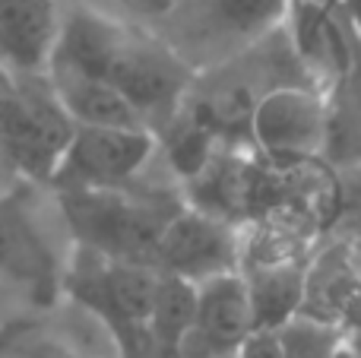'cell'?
I'll list each match as a JSON object with an SVG mask.
<instances>
[{"instance_id":"5b68a950","label":"cell","mask_w":361,"mask_h":358,"mask_svg":"<svg viewBox=\"0 0 361 358\" xmlns=\"http://www.w3.org/2000/svg\"><path fill=\"white\" fill-rule=\"evenodd\" d=\"M247 143L276 168L320 162L330 143V92L307 82L267 92L250 114Z\"/></svg>"},{"instance_id":"5bb4252c","label":"cell","mask_w":361,"mask_h":358,"mask_svg":"<svg viewBox=\"0 0 361 358\" xmlns=\"http://www.w3.org/2000/svg\"><path fill=\"white\" fill-rule=\"evenodd\" d=\"M48 82L73 124L86 127H149L130 99L99 76L70 67H51ZM152 130V127H149Z\"/></svg>"},{"instance_id":"603a6c76","label":"cell","mask_w":361,"mask_h":358,"mask_svg":"<svg viewBox=\"0 0 361 358\" xmlns=\"http://www.w3.org/2000/svg\"><path fill=\"white\" fill-rule=\"evenodd\" d=\"M63 4H89V0H63Z\"/></svg>"},{"instance_id":"ffe728a7","label":"cell","mask_w":361,"mask_h":358,"mask_svg":"<svg viewBox=\"0 0 361 358\" xmlns=\"http://www.w3.org/2000/svg\"><path fill=\"white\" fill-rule=\"evenodd\" d=\"M349 247H352V260H355L358 273H361V228L355 235H349Z\"/></svg>"},{"instance_id":"4fadbf2b","label":"cell","mask_w":361,"mask_h":358,"mask_svg":"<svg viewBox=\"0 0 361 358\" xmlns=\"http://www.w3.org/2000/svg\"><path fill=\"white\" fill-rule=\"evenodd\" d=\"M307 257H247L241 276L247 285L254 330H279L301 311Z\"/></svg>"},{"instance_id":"3957f363","label":"cell","mask_w":361,"mask_h":358,"mask_svg":"<svg viewBox=\"0 0 361 358\" xmlns=\"http://www.w3.org/2000/svg\"><path fill=\"white\" fill-rule=\"evenodd\" d=\"M73 241L44 184L16 187L0 200V295L48 308L63 295Z\"/></svg>"},{"instance_id":"52a82bcc","label":"cell","mask_w":361,"mask_h":358,"mask_svg":"<svg viewBox=\"0 0 361 358\" xmlns=\"http://www.w3.org/2000/svg\"><path fill=\"white\" fill-rule=\"evenodd\" d=\"M73 127L48 76H19L16 92L0 114V143L25 181L48 187Z\"/></svg>"},{"instance_id":"9c48e42d","label":"cell","mask_w":361,"mask_h":358,"mask_svg":"<svg viewBox=\"0 0 361 358\" xmlns=\"http://www.w3.org/2000/svg\"><path fill=\"white\" fill-rule=\"evenodd\" d=\"M6 358H124V349L92 308L63 292L13 336Z\"/></svg>"},{"instance_id":"e0dca14e","label":"cell","mask_w":361,"mask_h":358,"mask_svg":"<svg viewBox=\"0 0 361 358\" xmlns=\"http://www.w3.org/2000/svg\"><path fill=\"white\" fill-rule=\"evenodd\" d=\"M25 184V178L19 175V168H16V162H13V156L6 152V146L0 143V200H4L6 194H13L16 187H23ZM32 184V181H29Z\"/></svg>"},{"instance_id":"8fae6325","label":"cell","mask_w":361,"mask_h":358,"mask_svg":"<svg viewBox=\"0 0 361 358\" xmlns=\"http://www.w3.org/2000/svg\"><path fill=\"white\" fill-rule=\"evenodd\" d=\"M298 314L336 327L343 336L361 327V273L345 235H326L311 251Z\"/></svg>"},{"instance_id":"ac0fdd59","label":"cell","mask_w":361,"mask_h":358,"mask_svg":"<svg viewBox=\"0 0 361 358\" xmlns=\"http://www.w3.org/2000/svg\"><path fill=\"white\" fill-rule=\"evenodd\" d=\"M16 86H19V76H13L10 70L0 67V114H4V108L10 105V99H13V92H16Z\"/></svg>"},{"instance_id":"cb8c5ba5","label":"cell","mask_w":361,"mask_h":358,"mask_svg":"<svg viewBox=\"0 0 361 358\" xmlns=\"http://www.w3.org/2000/svg\"><path fill=\"white\" fill-rule=\"evenodd\" d=\"M228 358H241V355H228Z\"/></svg>"},{"instance_id":"7a4b0ae2","label":"cell","mask_w":361,"mask_h":358,"mask_svg":"<svg viewBox=\"0 0 361 358\" xmlns=\"http://www.w3.org/2000/svg\"><path fill=\"white\" fill-rule=\"evenodd\" d=\"M54 200L73 247L105 260L152 266L165 226L184 206V190L159 152L152 171L130 187L54 190Z\"/></svg>"},{"instance_id":"2e32d148","label":"cell","mask_w":361,"mask_h":358,"mask_svg":"<svg viewBox=\"0 0 361 358\" xmlns=\"http://www.w3.org/2000/svg\"><path fill=\"white\" fill-rule=\"evenodd\" d=\"M241 358H282V349H279V336L276 330H254V333L244 340Z\"/></svg>"},{"instance_id":"44dd1931","label":"cell","mask_w":361,"mask_h":358,"mask_svg":"<svg viewBox=\"0 0 361 358\" xmlns=\"http://www.w3.org/2000/svg\"><path fill=\"white\" fill-rule=\"evenodd\" d=\"M336 358H361V352L355 346H349V342L343 340V346H339V352H336Z\"/></svg>"},{"instance_id":"277c9868","label":"cell","mask_w":361,"mask_h":358,"mask_svg":"<svg viewBox=\"0 0 361 358\" xmlns=\"http://www.w3.org/2000/svg\"><path fill=\"white\" fill-rule=\"evenodd\" d=\"M288 10L292 0H171L146 29L200 73L276 32Z\"/></svg>"},{"instance_id":"ba28073f","label":"cell","mask_w":361,"mask_h":358,"mask_svg":"<svg viewBox=\"0 0 361 358\" xmlns=\"http://www.w3.org/2000/svg\"><path fill=\"white\" fill-rule=\"evenodd\" d=\"M241 257L244 228L184 200L159 238L152 270L197 285L203 279L241 270Z\"/></svg>"},{"instance_id":"9a60e30c","label":"cell","mask_w":361,"mask_h":358,"mask_svg":"<svg viewBox=\"0 0 361 358\" xmlns=\"http://www.w3.org/2000/svg\"><path fill=\"white\" fill-rule=\"evenodd\" d=\"M282 358H336L345 336L336 327H326L305 314H295L288 323L276 330Z\"/></svg>"},{"instance_id":"6da1fadb","label":"cell","mask_w":361,"mask_h":358,"mask_svg":"<svg viewBox=\"0 0 361 358\" xmlns=\"http://www.w3.org/2000/svg\"><path fill=\"white\" fill-rule=\"evenodd\" d=\"M51 67H70L111 82L156 133L178 114L193 80V70L146 25L114 19L86 4L63 6L61 42Z\"/></svg>"},{"instance_id":"8992f818","label":"cell","mask_w":361,"mask_h":358,"mask_svg":"<svg viewBox=\"0 0 361 358\" xmlns=\"http://www.w3.org/2000/svg\"><path fill=\"white\" fill-rule=\"evenodd\" d=\"M159 162V133L149 127H86L76 124L51 190L130 187Z\"/></svg>"},{"instance_id":"d6986e66","label":"cell","mask_w":361,"mask_h":358,"mask_svg":"<svg viewBox=\"0 0 361 358\" xmlns=\"http://www.w3.org/2000/svg\"><path fill=\"white\" fill-rule=\"evenodd\" d=\"M339 10L355 29H361V0H339Z\"/></svg>"},{"instance_id":"7402d4cb","label":"cell","mask_w":361,"mask_h":358,"mask_svg":"<svg viewBox=\"0 0 361 358\" xmlns=\"http://www.w3.org/2000/svg\"><path fill=\"white\" fill-rule=\"evenodd\" d=\"M345 342H349V346H355L358 352H361V327H358V330H352V333L345 336Z\"/></svg>"},{"instance_id":"30bf717a","label":"cell","mask_w":361,"mask_h":358,"mask_svg":"<svg viewBox=\"0 0 361 358\" xmlns=\"http://www.w3.org/2000/svg\"><path fill=\"white\" fill-rule=\"evenodd\" d=\"M254 333V314L241 270L197 283L190 330L178 346V358H228L238 355Z\"/></svg>"},{"instance_id":"7c38bea8","label":"cell","mask_w":361,"mask_h":358,"mask_svg":"<svg viewBox=\"0 0 361 358\" xmlns=\"http://www.w3.org/2000/svg\"><path fill=\"white\" fill-rule=\"evenodd\" d=\"M63 6V0H0V67L13 76H48Z\"/></svg>"}]
</instances>
